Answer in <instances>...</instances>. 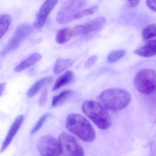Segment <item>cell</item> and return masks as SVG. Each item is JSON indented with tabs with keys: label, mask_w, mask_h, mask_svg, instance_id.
Here are the masks:
<instances>
[{
	"label": "cell",
	"mask_w": 156,
	"mask_h": 156,
	"mask_svg": "<svg viewBox=\"0 0 156 156\" xmlns=\"http://www.w3.org/2000/svg\"><path fill=\"white\" fill-rule=\"evenodd\" d=\"M66 123L67 129L83 141L91 142L95 139L96 134L94 129L89 120L82 115L75 113L69 114Z\"/></svg>",
	"instance_id": "1"
},
{
	"label": "cell",
	"mask_w": 156,
	"mask_h": 156,
	"mask_svg": "<svg viewBox=\"0 0 156 156\" xmlns=\"http://www.w3.org/2000/svg\"><path fill=\"white\" fill-rule=\"evenodd\" d=\"M100 104L107 110L120 111L126 107L131 102L129 92L122 88H109L103 91L98 97Z\"/></svg>",
	"instance_id": "2"
},
{
	"label": "cell",
	"mask_w": 156,
	"mask_h": 156,
	"mask_svg": "<svg viewBox=\"0 0 156 156\" xmlns=\"http://www.w3.org/2000/svg\"><path fill=\"white\" fill-rule=\"evenodd\" d=\"M84 114L99 129H108L111 126V118L109 114L100 103L93 100H87L82 105Z\"/></svg>",
	"instance_id": "3"
},
{
	"label": "cell",
	"mask_w": 156,
	"mask_h": 156,
	"mask_svg": "<svg viewBox=\"0 0 156 156\" xmlns=\"http://www.w3.org/2000/svg\"><path fill=\"white\" fill-rule=\"evenodd\" d=\"M134 85L140 93L145 95L152 94L156 90V72L151 69L140 70L135 76Z\"/></svg>",
	"instance_id": "4"
},
{
	"label": "cell",
	"mask_w": 156,
	"mask_h": 156,
	"mask_svg": "<svg viewBox=\"0 0 156 156\" xmlns=\"http://www.w3.org/2000/svg\"><path fill=\"white\" fill-rule=\"evenodd\" d=\"M61 154L63 156H85L83 149L77 140L71 134L64 132L58 139Z\"/></svg>",
	"instance_id": "5"
},
{
	"label": "cell",
	"mask_w": 156,
	"mask_h": 156,
	"mask_svg": "<svg viewBox=\"0 0 156 156\" xmlns=\"http://www.w3.org/2000/svg\"><path fill=\"white\" fill-rule=\"evenodd\" d=\"M85 1L66 2L57 13L56 20L59 24H64L73 20L74 16L86 5Z\"/></svg>",
	"instance_id": "6"
},
{
	"label": "cell",
	"mask_w": 156,
	"mask_h": 156,
	"mask_svg": "<svg viewBox=\"0 0 156 156\" xmlns=\"http://www.w3.org/2000/svg\"><path fill=\"white\" fill-rule=\"evenodd\" d=\"M32 31L31 26L27 23H23L18 26L9 42L0 52V55L3 57L16 49L23 41L30 35Z\"/></svg>",
	"instance_id": "7"
},
{
	"label": "cell",
	"mask_w": 156,
	"mask_h": 156,
	"mask_svg": "<svg viewBox=\"0 0 156 156\" xmlns=\"http://www.w3.org/2000/svg\"><path fill=\"white\" fill-rule=\"evenodd\" d=\"M38 149L41 156H60L61 154L58 140L50 135L40 138Z\"/></svg>",
	"instance_id": "8"
},
{
	"label": "cell",
	"mask_w": 156,
	"mask_h": 156,
	"mask_svg": "<svg viewBox=\"0 0 156 156\" xmlns=\"http://www.w3.org/2000/svg\"><path fill=\"white\" fill-rule=\"evenodd\" d=\"M106 22V19L105 17H98L83 24L76 25L73 30L74 34L85 36L98 32L103 29Z\"/></svg>",
	"instance_id": "9"
},
{
	"label": "cell",
	"mask_w": 156,
	"mask_h": 156,
	"mask_svg": "<svg viewBox=\"0 0 156 156\" xmlns=\"http://www.w3.org/2000/svg\"><path fill=\"white\" fill-rule=\"evenodd\" d=\"M57 2V1H46L44 3L40 8L34 23V28L41 29L44 26L49 14L56 6Z\"/></svg>",
	"instance_id": "10"
},
{
	"label": "cell",
	"mask_w": 156,
	"mask_h": 156,
	"mask_svg": "<svg viewBox=\"0 0 156 156\" xmlns=\"http://www.w3.org/2000/svg\"><path fill=\"white\" fill-rule=\"evenodd\" d=\"M24 119V116L23 115H20L15 119L2 143V147L1 149V152L4 151L11 143L15 135L20 128Z\"/></svg>",
	"instance_id": "11"
},
{
	"label": "cell",
	"mask_w": 156,
	"mask_h": 156,
	"mask_svg": "<svg viewBox=\"0 0 156 156\" xmlns=\"http://www.w3.org/2000/svg\"><path fill=\"white\" fill-rule=\"evenodd\" d=\"M156 53V40L150 41L147 44L135 51V54L143 57L155 56Z\"/></svg>",
	"instance_id": "12"
},
{
	"label": "cell",
	"mask_w": 156,
	"mask_h": 156,
	"mask_svg": "<svg viewBox=\"0 0 156 156\" xmlns=\"http://www.w3.org/2000/svg\"><path fill=\"white\" fill-rule=\"evenodd\" d=\"M41 55L40 54L38 53L33 54L26 60L23 61L20 64L18 65L15 68V71L18 73L22 72L37 63L41 60Z\"/></svg>",
	"instance_id": "13"
},
{
	"label": "cell",
	"mask_w": 156,
	"mask_h": 156,
	"mask_svg": "<svg viewBox=\"0 0 156 156\" xmlns=\"http://www.w3.org/2000/svg\"><path fill=\"white\" fill-rule=\"evenodd\" d=\"M52 80L51 77H45L38 80L34 84L27 92V95L29 97H33L37 94L40 90L46 85V84L49 83Z\"/></svg>",
	"instance_id": "14"
},
{
	"label": "cell",
	"mask_w": 156,
	"mask_h": 156,
	"mask_svg": "<svg viewBox=\"0 0 156 156\" xmlns=\"http://www.w3.org/2000/svg\"><path fill=\"white\" fill-rule=\"evenodd\" d=\"M74 78L73 73L72 71H68L59 76L55 83L52 91H56L62 87L69 84Z\"/></svg>",
	"instance_id": "15"
},
{
	"label": "cell",
	"mask_w": 156,
	"mask_h": 156,
	"mask_svg": "<svg viewBox=\"0 0 156 156\" xmlns=\"http://www.w3.org/2000/svg\"><path fill=\"white\" fill-rule=\"evenodd\" d=\"M74 63L75 60L73 59L59 58L56 60L55 64L54 73L55 74H58L71 67Z\"/></svg>",
	"instance_id": "16"
},
{
	"label": "cell",
	"mask_w": 156,
	"mask_h": 156,
	"mask_svg": "<svg viewBox=\"0 0 156 156\" xmlns=\"http://www.w3.org/2000/svg\"><path fill=\"white\" fill-rule=\"evenodd\" d=\"M74 34L72 29L66 28L60 30L56 36V41L59 44H63L71 40Z\"/></svg>",
	"instance_id": "17"
},
{
	"label": "cell",
	"mask_w": 156,
	"mask_h": 156,
	"mask_svg": "<svg viewBox=\"0 0 156 156\" xmlns=\"http://www.w3.org/2000/svg\"><path fill=\"white\" fill-rule=\"evenodd\" d=\"M11 16L8 14L0 15V39H1L8 31L11 23Z\"/></svg>",
	"instance_id": "18"
},
{
	"label": "cell",
	"mask_w": 156,
	"mask_h": 156,
	"mask_svg": "<svg viewBox=\"0 0 156 156\" xmlns=\"http://www.w3.org/2000/svg\"><path fill=\"white\" fill-rule=\"evenodd\" d=\"M73 92L70 90H65L59 94L54 97L52 101V106L56 107L65 102L72 95Z\"/></svg>",
	"instance_id": "19"
},
{
	"label": "cell",
	"mask_w": 156,
	"mask_h": 156,
	"mask_svg": "<svg viewBox=\"0 0 156 156\" xmlns=\"http://www.w3.org/2000/svg\"><path fill=\"white\" fill-rule=\"evenodd\" d=\"M125 50H116L111 52L108 56V61L109 63H114L119 60L126 54Z\"/></svg>",
	"instance_id": "20"
},
{
	"label": "cell",
	"mask_w": 156,
	"mask_h": 156,
	"mask_svg": "<svg viewBox=\"0 0 156 156\" xmlns=\"http://www.w3.org/2000/svg\"><path fill=\"white\" fill-rule=\"evenodd\" d=\"M156 24H152L148 25L143 30L142 35L146 40H149L156 36Z\"/></svg>",
	"instance_id": "21"
},
{
	"label": "cell",
	"mask_w": 156,
	"mask_h": 156,
	"mask_svg": "<svg viewBox=\"0 0 156 156\" xmlns=\"http://www.w3.org/2000/svg\"><path fill=\"white\" fill-rule=\"evenodd\" d=\"M98 6H94L89 9H85L78 12L74 17L73 20L81 19L86 16L94 14L98 10Z\"/></svg>",
	"instance_id": "22"
},
{
	"label": "cell",
	"mask_w": 156,
	"mask_h": 156,
	"mask_svg": "<svg viewBox=\"0 0 156 156\" xmlns=\"http://www.w3.org/2000/svg\"><path fill=\"white\" fill-rule=\"evenodd\" d=\"M50 114L47 113L44 115H43L42 116L40 119H39L37 123L35 124V126L31 130L32 134L36 133L37 131H39V129L42 127L43 125L44 124V122L46 121L47 119L48 118V117L49 116Z\"/></svg>",
	"instance_id": "23"
},
{
	"label": "cell",
	"mask_w": 156,
	"mask_h": 156,
	"mask_svg": "<svg viewBox=\"0 0 156 156\" xmlns=\"http://www.w3.org/2000/svg\"><path fill=\"white\" fill-rule=\"evenodd\" d=\"M47 98H48V92L47 90H43L41 94L39 99V105L41 106H44L47 102Z\"/></svg>",
	"instance_id": "24"
},
{
	"label": "cell",
	"mask_w": 156,
	"mask_h": 156,
	"mask_svg": "<svg viewBox=\"0 0 156 156\" xmlns=\"http://www.w3.org/2000/svg\"><path fill=\"white\" fill-rule=\"evenodd\" d=\"M98 59V57L97 55H93L90 56L88 60L86 61L85 64V67L86 68H89L93 66Z\"/></svg>",
	"instance_id": "25"
},
{
	"label": "cell",
	"mask_w": 156,
	"mask_h": 156,
	"mask_svg": "<svg viewBox=\"0 0 156 156\" xmlns=\"http://www.w3.org/2000/svg\"><path fill=\"white\" fill-rule=\"evenodd\" d=\"M156 1H147V5L151 9L156 11Z\"/></svg>",
	"instance_id": "26"
},
{
	"label": "cell",
	"mask_w": 156,
	"mask_h": 156,
	"mask_svg": "<svg viewBox=\"0 0 156 156\" xmlns=\"http://www.w3.org/2000/svg\"><path fill=\"white\" fill-rule=\"evenodd\" d=\"M140 1H129L128 5L130 8H134L136 7L139 4Z\"/></svg>",
	"instance_id": "27"
},
{
	"label": "cell",
	"mask_w": 156,
	"mask_h": 156,
	"mask_svg": "<svg viewBox=\"0 0 156 156\" xmlns=\"http://www.w3.org/2000/svg\"><path fill=\"white\" fill-rule=\"evenodd\" d=\"M6 86V83H0V97L2 95L5 90Z\"/></svg>",
	"instance_id": "28"
}]
</instances>
